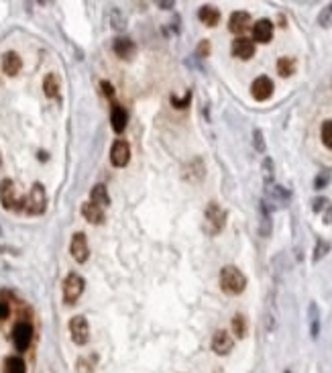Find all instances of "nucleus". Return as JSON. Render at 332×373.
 <instances>
[{
	"label": "nucleus",
	"mask_w": 332,
	"mask_h": 373,
	"mask_svg": "<svg viewBox=\"0 0 332 373\" xmlns=\"http://www.w3.org/2000/svg\"><path fill=\"white\" fill-rule=\"evenodd\" d=\"M78 373H92V367L88 365V361L86 359H78Z\"/></svg>",
	"instance_id": "nucleus-39"
},
{
	"label": "nucleus",
	"mask_w": 332,
	"mask_h": 373,
	"mask_svg": "<svg viewBox=\"0 0 332 373\" xmlns=\"http://www.w3.org/2000/svg\"><path fill=\"white\" fill-rule=\"evenodd\" d=\"M253 145H255L257 153H265V151H267L265 137H263V131H261V129H255V131H253Z\"/></svg>",
	"instance_id": "nucleus-35"
},
{
	"label": "nucleus",
	"mask_w": 332,
	"mask_h": 373,
	"mask_svg": "<svg viewBox=\"0 0 332 373\" xmlns=\"http://www.w3.org/2000/svg\"><path fill=\"white\" fill-rule=\"evenodd\" d=\"M0 163H3V159H0Z\"/></svg>",
	"instance_id": "nucleus-44"
},
{
	"label": "nucleus",
	"mask_w": 332,
	"mask_h": 373,
	"mask_svg": "<svg viewBox=\"0 0 332 373\" xmlns=\"http://www.w3.org/2000/svg\"><path fill=\"white\" fill-rule=\"evenodd\" d=\"M110 161L114 167H125L131 161V145L123 139H116L110 149Z\"/></svg>",
	"instance_id": "nucleus-5"
},
{
	"label": "nucleus",
	"mask_w": 332,
	"mask_h": 373,
	"mask_svg": "<svg viewBox=\"0 0 332 373\" xmlns=\"http://www.w3.org/2000/svg\"><path fill=\"white\" fill-rule=\"evenodd\" d=\"M157 5H159L161 9H171V7H173V3H157Z\"/></svg>",
	"instance_id": "nucleus-43"
},
{
	"label": "nucleus",
	"mask_w": 332,
	"mask_h": 373,
	"mask_svg": "<svg viewBox=\"0 0 332 373\" xmlns=\"http://www.w3.org/2000/svg\"><path fill=\"white\" fill-rule=\"evenodd\" d=\"M318 25H320L322 29L332 27V3H328V5L320 11V15H318Z\"/></svg>",
	"instance_id": "nucleus-31"
},
{
	"label": "nucleus",
	"mask_w": 332,
	"mask_h": 373,
	"mask_svg": "<svg viewBox=\"0 0 332 373\" xmlns=\"http://www.w3.org/2000/svg\"><path fill=\"white\" fill-rule=\"evenodd\" d=\"M206 175V167H204V161L200 157L192 159L186 167H184V179L190 181V183H200Z\"/></svg>",
	"instance_id": "nucleus-14"
},
{
	"label": "nucleus",
	"mask_w": 332,
	"mask_h": 373,
	"mask_svg": "<svg viewBox=\"0 0 332 373\" xmlns=\"http://www.w3.org/2000/svg\"><path fill=\"white\" fill-rule=\"evenodd\" d=\"M100 86H102V92H104V94H106L108 98H112V96H114V88H112V84H110V82H102Z\"/></svg>",
	"instance_id": "nucleus-40"
},
{
	"label": "nucleus",
	"mask_w": 332,
	"mask_h": 373,
	"mask_svg": "<svg viewBox=\"0 0 332 373\" xmlns=\"http://www.w3.org/2000/svg\"><path fill=\"white\" fill-rule=\"evenodd\" d=\"M110 23H112V29H116V31H123L127 27V19H125V15L120 13L118 9H112L110 11Z\"/></svg>",
	"instance_id": "nucleus-32"
},
{
	"label": "nucleus",
	"mask_w": 332,
	"mask_h": 373,
	"mask_svg": "<svg viewBox=\"0 0 332 373\" xmlns=\"http://www.w3.org/2000/svg\"><path fill=\"white\" fill-rule=\"evenodd\" d=\"M112 49H114V53H116L118 57H123V59H131V57L137 53V45H135L133 39H129V37H118V39L114 41Z\"/></svg>",
	"instance_id": "nucleus-17"
},
{
	"label": "nucleus",
	"mask_w": 332,
	"mask_h": 373,
	"mask_svg": "<svg viewBox=\"0 0 332 373\" xmlns=\"http://www.w3.org/2000/svg\"><path fill=\"white\" fill-rule=\"evenodd\" d=\"M251 94H253V98L259 100V102L271 98V94H273V82H271V78L259 76V78L251 84Z\"/></svg>",
	"instance_id": "nucleus-10"
},
{
	"label": "nucleus",
	"mask_w": 332,
	"mask_h": 373,
	"mask_svg": "<svg viewBox=\"0 0 332 373\" xmlns=\"http://www.w3.org/2000/svg\"><path fill=\"white\" fill-rule=\"evenodd\" d=\"M308 320H310L312 338H318V332H320V310H318L316 302H310V306H308Z\"/></svg>",
	"instance_id": "nucleus-23"
},
{
	"label": "nucleus",
	"mask_w": 332,
	"mask_h": 373,
	"mask_svg": "<svg viewBox=\"0 0 332 373\" xmlns=\"http://www.w3.org/2000/svg\"><path fill=\"white\" fill-rule=\"evenodd\" d=\"M330 177H332V171L326 167V169H322L318 175H316V179H314V188L316 190H322V188H326V185L330 183Z\"/></svg>",
	"instance_id": "nucleus-33"
},
{
	"label": "nucleus",
	"mask_w": 332,
	"mask_h": 373,
	"mask_svg": "<svg viewBox=\"0 0 332 373\" xmlns=\"http://www.w3.org/2000/svg\"><path fill=\"white\" fill-rule=\"evenodd\" d=\"M196 55H198V57H208V55H210V41H208V39H204V41L198 43Z\"/></svg>",
	"instance_id": "nucleus-37"
},
{
	"label": "nucleus",
	"mask_w": 332,
	"mask_h": 373,
	"mask_svg": "<svg viewBox=\"0 0 332 373\" xmlns=\"http://www.w3.org/2000/svg\"><path fill=\"white\" fill-rule=\"evenodd\" d=\"M9 312H11V310H9V304L0 300V320H5V318L9 316Z\"/></svg>",
	"instance_id": "nucleus-41"
},
{
	"label": "nucleus",
	"mask_w": 332,
	"mask_h": 373,
	"mask_svg": "<svg viewBox=\"0 0 332 373\" xmlns=\"http://www.w3.org/2000/svg\"><path fill=\"white\" fill-rule=\"evenodd\" d=\"M220 288L228 296H238V294H243L245 288H247V277L238 267L226 265L220 271Z\"/></svg>",
	"instance_id": "nucleus-1"
},
{
	"label": "nucleus",
	"mask_w": 332,
	"mask_h": 373,
	"mask_svg": "<svg viewBox=\"0 0 332 373\" xmlns=\"http://www.w3.org/2000/svg\"><path fill=\"white\" fill-rule=\"evenodd\" d=\"M198 19L206 25V27H216L218 21H220V11L212 5H204L200 11H198Z\"/></svg>",
	"instance_id": "nucleus-21"
},
{
	"label": "nucleus",
	"mask_w": 332,
	"mask_h": 373,
	"mask_svg": "<svg viewBox=\"0 0 332 373\" xmlns=\"http://www.w3.org/2000/svg\"><path fill=\"white\" fill-rule=\"evenodd\" d=\"M232 55L238 59H251L255 55V41L247 37H236L232 41Z\"/></svg>",
	"instance_id": "nucleus-15"
},
{
	"label": "nucleus",
	"mask_w": 332,
	"mask_h": 373,
	"mask_svg": "<svg viewBox=\"0 0 332 373\" xmlns=\"http://www.w3.org/2000/svg\"><path fill=\"white\" fill-rule=\"evenodd\" d=\"M232 332L238 338H243L247 334V318L243 314H234V318H232Z\"/></svg>",
	"instance_id": "nucleus-28"
},
{
	"label": "nucleus",
	"mask_w": 332,
	"mask_h": 373,
	"mask_svg": "<svg viewBox=\"0 0 332 373\" xmlns=\"http://www.w3.org/2000/svg\"><path fill=\"white\" fill-rule=\"evenodd\" d=\"M326 202H328V200H326V198H322V196H320V198H314V200H312V210H314V212H320L322 208H326V206H328Z\"/></svg>",
	"instance_id": "nucleus-38"
},
{
	"label": "nucleus",
	"mask_w": 332,
	"mask_h": 373,
	"mask_svg": "<svg viewBox=\"0 0 332 373\" xmlns=\"http://www.w3.org/2000/svg\"><path fill=\"white\" fill-rule=\"evenodd\" d=\"M261 173H263V181L265 185L269 183H273V177H275V163L271 157H265L263 163H261Z\"/></svg>",
	"instance_id": "nucleus-27"
},
{
	"label": "nucleus",
	"mask_w": 332,
	"mask_h": 373,
	"mask_svg": "<svg viewBox=\"0 0 332 373\" xmlns=\"http://www.w3.org/2000/svg\"><path fill=\"white\" fill-rule=\"evenodd\" d=\"M234 347V340L226 330H216L212 336V351L216 355H228Z\"/></svg>",
	"instance_id": "nucleus-12"
},
{
	"label": "nucleus",
	"mask_w": 332,
	"mask_h": 373,
	"mask_svg": "<svg viewBox=\"0 0 332 373\" xmlns=\"http://www.w3.org/2000/svg\"><path fill=\"white\" fill-rule=\"evenodd\" d=\"M84 286H86V282H84V277L80 273H70L66 277V282H64V300H66V304L78 302V298L84 292Z\"/></svg>",
	"instance_id": "nucleus-4"
},
{
	"label": "nucleus",
	"mask_w": 332,
	"mask_h": 373,
	"mask_svg": "<svg viewBox=\"0 0 332 373\" xmlns=\"http://www.w3.org/2000/svg\"><path fill=\"white\" fill-rule=\"evenodd\" d=\"M190 100H192V92H190V90L184 94V98H177L175 94H171V104H173L175 108H186V106L190 104Z\"/></svg>",
	"instance_id": "nucleus-36"
},
{
	"label": "nucleus",
	"mask_w": 332,
	"mask_h": 373,
	"mask_svg": "<svg viewBox=\"0 0 332 373\" xmlns=\"http://www.w3.org/2000/svg\"><path fill=\"white\" fill-rule=\"evenodd\" d=\"M265 194H267V202L271 200V202H279V204H287L289 198H291V194L283 188V185H279V183L265 185Z\"/></svg>",
	"instance_id": "nucleus-16"
},
{
	"label": "nucleus",
	"mask_w": 332,
	"mask_h": 373,
	"mask_svg": "<svg viewBox=\"0 0 332 373\" xmlns=\"http://www.w3.org/2000/svg\"><path fill=\"white\" fill-rule=\"evenodd\" d=\"M0 202L7 210L19 208V202H23L17 196V185L13 179H3V183H0Z\"/></svg>",
	"instance_id": "nucleus-8"
},
{
	"label": "nucleus",
	"mask_w": 332,
	"mask_h": 373,
	"mask_svg": "<svg viewBox=\"0 0 332 373\" xmlns=\"http://www.w3.org/2000/svg\"><path fill=\"white\" fill-rule=\"evenodd\" d=\"M277 72L281 78H289L295 72V59L293 57H279L277 59Z\"/></svg>",
	"instance_id": "nucleus-26"
},
{
	"label": "nucleus",
	"mask_w": 332,
	"mask_h": 373,
	"mask_svg": "<svg viewBox=\"0 0 332 373\" xmlns=\"http://www.w3.org/2000/svg\"><path fill=\"white\" fill-rule=\"evenodd\" d=\"M224 227H226V210L218 202H210L204 210V231L214 237Z\"/></svg>",
	"instance_id": "nucleus-2"
},
{
	"label": "nucleus",
	"mask_w": 332,
	"mask_h": 373,
	"mask_svg": "<svg viewBox=\"0 0 332 373\" xmlns=\"http://www.w3.org/2000/svg\"><path fill=\"white\" fill-rule=\"evenodd\" d=\"M330 251V243L328 241H324V239H318V243H316V247H314V257H312V261L314 263H318L320 259H324L326 257V253Z\"/></svg>",
	"instance_id": "nucleus-30"
},
{
	"label": "nucleus",
	"mask_w": 332,
	"mask_h": 373,
	"mask_svg": "<svg viewBox=\"0 0 332 373\" xmlns=\"http://www.w3.org/2000/svg\"><path fill=\"white\" fill-rule=\"evenodd\" d=\"M70 334H72V340H74L76 345H86L88 343L90 326H88L86 316H74L70 320Z\"/></svg>",
	"instance_id": "nucleus-7"
},
{
	"label": "nucleus",
	"mask_w": 332,
	"mask_h": 373,
	"mask_svg": "<svg viewBox=\"0 0 332 373\" xmlns=\"http://www.w3.org/2000/svg\"><path fill=\"white\" fill-rule=\"evenodd\" d=\"M70 253H72V257H74L78 263H86V261H88L90 251H88V239H86L84 233H76V235L72 237Z\"/></svg>",
	"instance_id": "nucleus-11"
},
{
	"label": "nucleus",
	"mask_w": 332,
	"mask_h": 373,
	"mask_svg": "<svg viewBox=\"0 0 332 373\" xmlns=\"http://www.w3.org/2000/svg\"><path fill=\"white\" fill-rule=\"evenodd\" d=\"M25 202V212L27 214H31V216H37V214H43L45 208H47V194H45V188H43V183H33V188L31 192H29L27 200Z\"/></svg>",
	"instance_id": "nucleus-3"
},
{
	"label": "nucleus",
	"mask_w": 332,
	"mask_h": 373,
	"mask_svg": "<svg viewBox=\"0 0 332 373\" xmlns=\"http://www.w3.org/2000/svg\"><path fill=\"white\" fill-rule=\"evenodd\" d=\"M259 212H261L259 235L267 239V237L271 235V229H273V223H271V206H269L265 200H261V204H259Z\"/></svg>",
	"instance_id": "nucleus-19"
},
{
	"label": "nucleus",
	"mask_w": 332,
	"mask_h": 373,
	"mask_svg": "<svg viewBox=\"0 0 332 373\" xmlns=\"http://www.w3.org/2000/svg\"><path fill=\"white\" fill-rule=\"evenodd\" d=\"M31 340H33V326L29 322H19L13 328V343L19 351H27Z\"/></svg>",
	"instance_id": "nucleus-6"
},
{
	"label": "nucleus",
	"mask_w": 332,
	"mask_h": 373,
	"mask_svg": "<svg viewBox=\"0 0 332 373\" xmlns=\"http://www.w3.org/2000/svg\"><path fill=\"white\" fill-rule=\"evenodd\" d=\"M251 27V15L245 13V11H236L230 15V21H228V29L230 33H234L236 37H243Z\"/></svg>",
	"instance_id": "nucleus-9"
},
{
	"label": "nucleus",
	"mask_w": 332,
	"mask_h": 373,
	"mask_svg": "<svg viewBox=\"0 0 332 373\" xmlns=\"http://www.w3.org/2000/svg\"><path fill=\"white\" fill-rule=\"evenodd\" d=\"M110 122H112V129L114 133H123L127 129V112L123 106L114 104L112 106V112H110Z\"/></svg>",
	"instance_id": "nucleus-22"
},
{
	"label": "nucleus",
	"mask_w": 332,
	"mask_h": 373,
	"mask_svg": "<svg viewBox=\"0 0 332 373\" xmlns=\"http://www.w3.org/2000/svg\"><path fill=\"white\" fill-rule=\"evenodd\" d=\"M322 143L328 149H332V118L322 122Z\"/></svg>",
	"instance_id": "nucleus-34"
},
{
	"label": "nucleus",
	"mask_w": 332,
	"mask_h": 373,
	"mask_svg": "<svg viewBox=\"0 0 332 373\" xmlns=\"http://www.w3.org/2000/svg\"><path fill=\"white\" fill-rule=\"evenodd\" d=\"M43 92L47 98H57L59 96V78L55 74H47L43 80Z\"/></svg>",
	"instance_id": "nucleus-24"
},
{
	"label": "nucleus",
	"mask_w": 332,
	"mask_h": 373,
	"mask_svg": "<svg viewBox=\"0 0 332 373\" xmlns=\"http://www.w3.org/2000/svg\"><path fill=\"white\" fill-rule=\"evenodd\" d=\"M90 202L98 204L100 208L110 204V196H108V192H106V188H104L102 183H96L94 188H92V194H90Z\"/></svg>",
	"instance_id": "nucleus-25"
},
{
	"label": "nucleus",
	"mask_w": 332,
	"mask_h": 373,
	"mask_svg": "<svg viewBox=\"0 0 332 373\" xmlns=\"http://www.w3.org/2000/svg\"><path fill=\"white\" fill-rule=\"evenodd\" d=\"M82 216H84V219H86L90 225H102V223H104V212H102V208H100L98 204H94V202H86V204L82 206Z\"/></svg>",
	"instance_id": "nucleus-18"
},
{
	"label": "nucleus",
	"mask_w": 332,
	"mask_h": 373,
	"mask_svg": "<svg viewBox=\"0 0 332 373\" xmlns=\"http://www.w3.org/2000/svg\"><path fill=\"white\" fill-rule=\"evenodd\" d=\"M7 373H27V365L21 357H9L7 359Z\"/></svg>",
	"instance_id": "nucleus-29"
},
{
	"label": "nucleus",
	"mask_w": 332,
	"mask_h": 373,
	"mask_svg": "<svg viewBox=\"0 0 332 373\" xmlns=\"http://www.w3.org/2000/svg\"><path fill=\"white\" fill-rule=\"evenodd\" d=\"M253 39L257 43H269L273 39V23L269 19H261L253 25Z\"/></svg>",
	"instance_id": "nucleus-13"
},
{
	"label": "nucleus",
	"mask_w": 332,
	"mask_h": 373,
	"mask_svg": "<svg viewBox=\"0 0 332 373\" xmlns=\"http://www.w3.org/2000/svg\"><path fill=\"white\" fill-rule=\"evenodd\" d=\"M21 66H23V61L15 51H7L3 55V72L7 76H17L21 72Z\"/></svg>",
	"instance_id": "nucleus-20"
},
{
	"label": "nucleus",
	"mask_w": 332,
	"mask_h": 373,
	"mask_svg": "<svg viewBox=\"0 0 332 373\" xmlns=\"http://www.w3.org/2000/svg\"><path fill=\"white\" fill-rule=\"evenodd\" d=\"M324 225H332V204L330 206H326V210H324Z\"/></svg>",
	"instance_id": "nucleus-42"
}]
</instances>
